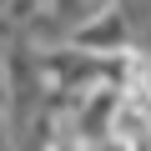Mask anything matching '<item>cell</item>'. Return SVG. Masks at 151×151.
Instances as JSON below:
<instances>
[{"label":"cell","mask_w":151,"mask_h":151,"mask_svg":"<svg viewBox=\"0 0 151 151\" xmlns=\"http://www.w3.org/2000/svg\"><path fill=\"white\" fill-rule=\"evenodd\" d=\"M116 10H121V20H126L131 50H136V55H151V0H116Z\"/></svg>","instance_id":"1"},{"label":"cell","mask_w":151,"mask_h":151,"mask_svg":"<svg viewBox=\"0 0 151 151\" xmlns=\"http://www.w3.org/2000/svg\"><path fill=\"white\" fill-rule=\"evenodd\" d=\"M86 151H131V146H121V141H96V146H86Z\"/></svg>","instance_id":"2"}]
</instances>
